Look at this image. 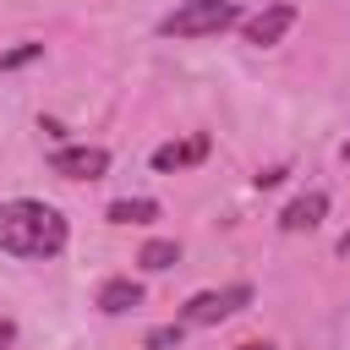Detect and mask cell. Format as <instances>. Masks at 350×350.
<instances>
[{
    "instance_id": "obj_15",
    "label": "cell",
    "mask_w": 350,
    "mask_h": 350,
    "mask_svg": "<svg viewBox=\"0 0 350 350\" xmlns=\"http://www.w3.org/2000/svg\"><path fill=\"white\" fill-rule=\"evenodd\" d=\"M235 350H273V345H235Z\"/></svg>"
},
{
    "instance_id": "obj_7",
    "label": "cell",
    "mask_w": 350,
    "mask_h": 350,
    "mask_svg": "<svg viewBox=\"0 0 350 350\" xmlns=\"http://www.w3.org/2000/svg\"><path fill=\"white\" fill-rule=\"evenodd\" d=\"M323 213H328V197H323V191H306V197H295V202L279 213V224L295 235V230H317V224H323Z\"/></svg>"
},
{
    "instance_id": "obj_1",
    "label": "cell",
    "mask_w": 350,
    "mask_h": 350,
    "mask_svg": "<svg viewBox=\"0 0 350 350\" xmlns=\"http://www.w3.org/2000/svg\"><path fill=\"white\" fill-rule=\"evenodd\" d=\"M66 219L60 208L38 202V197H11L0 202V252L22 257V262H44V257H60L66 252Z\"/></svg>"
},
{
    "instance_id": "obj_10",
    "label": "cell",
    "mask_w": 350,
    "mask_h": 350,
    "mask_svg": "<svg viewBox=\"0 0 350 350\" xmlns=\"http://www.w3.org/2000/svg\"><path fill=\"white\" fill-rule=\"evenodd\" d=\"M137 262H142L148 273H164V268L180 262V246H175V241H148V246L137 252Z\"/></svg>"
},
{
    "instance_id": "obj_11",
    "label": "cell",
    "mask_w": 350,
    "mask_h": 350,
    "mask_svg": "<svg viewBox=\"0 0 350 350\" xmlns=\"http://www.w3.org/2000/svg\"><path fill=\"white\" fill-rule=\"evenodd\" d=\"M38 55H44V44H16V49L0 55V71H16V66H27V60H38Z\"/></svg>"
},
{
    "instance_id": "obj_3",
    "label": "cell",
    "mask_w": 350,
    "mask_h": 350,
    "mask_svg": "<svg viewBox=\"0 0 350 350\" xmlns=\"http://www.w3.org/2000/svg\"><path fill=\"white\" fill-rule=\"evenodd\" d=\"M241 306H252V284H230V290H202V295H191L186 301V323H224V317H235Z\"/></svg>"
},
{
    "instance_id": "obj_2",
    "label": "cell",
    "mask_w": 350,
    "mask_h": 350,
    "mask_svg": "<svg viewBox=\"0 0 350 350\" xmlns=\"http://www.w3.org/2000/svg\"><path fill=\"white\" fill-rule=\"evenodd\" d=\"M235 22H241V5L235 0H186V5H175L159 22V33L164 38H213V33L235 27Z\"/></svg>"
},
{
    "instance_id": "obj_4",
    "label": "cell",
    "mask_w": 350,
    "mask_h": 350,
    "mask_svg": "<svg viewBox=\"0 0 350 350\" xmlns=\"http://www.w3.org/2000/svg\"><path fill=\"white\" fill-rule=\"evenodd\" d=\"M295 5L290 0H279V5H262L257 16H241V27H246V44H257V49H268V44H279L290 27H295Z\"/></svg>"
},
{
    "instance_id": "obj_13",
    "label": "cell",
    "mask_w": 350,
    "mask_h": 350,
    "mask_svg": "<svg viewBox=\"0 0 350 350\" xmlns=\"http://www.w3.org/2000/svg\"><path fill=\"white\" fill-rule=\"evenodd\" d=\"M11 339H16V323H0V350H11Z\"/></svg>"
},
{
    "instance_id": "obj_12",
    "label": "cell",
    "mask_w": 350,
    "mask_h": 350,
    "mask_svg": "<svg viewBox=\"0 0 350 350\" xmlns=\"http://www.w3.org/2000/svg\"><path fill=\"white\" fill-rule=\"evenodd\" d=\"M170 345H180V323H164L148 334V350H170Z\"/></svg>"
},
{
    "instance_id": "obj_6",
    "label": "cell",
    "mask_w": 350,
    "mask_h": 350,
    "mask_svg": "<svg viewBox=\"0 0 350 350\" xmlns=\"http://www.w3.org/2000/svg\"><path fill=\"white\" fill-rule=\"evenodd\" d=\"M202 159H208V137H202V131L186 137V142H164V148H153V170H159V175L191 170V164H202Z\"/></svg>"
},
{
    "instance_id": "obj_9",
    "label": "cell",
    "mask_w": 350,
    "mask_h": 350,
    "mask_svg": "<svg viewBox=\"0 0 350 350\" xmlns=\"http://www.w3.org/2000/svg\"><path fill=\"white\" fill-rule=\"evenodd\" d=\"M104 219H109V224H153V219H159V202H153V197H120V202L104 208Z\"/></svg>"
},
{
    "instance_id": "obj_16",
    "label": "cell",
    "mask_w": 350,
    "mask_h": 350,
    "mask_svg": "<svg viewBox=\"0 0 350 350\" xmlns=\"http://www.w3.org/2000/svg\"><path fill=\"white\" fill-rule=\"evenodd\" d=\"M339 159H345V164H350V142H345V148H339Z\"/></svg>"
},
{
    "instance_id": "obj_8",
    "label": "cell",
    "mask_w": 350,
    "mask_h": 350,
    "mask_svg": "<svg viewBox=\"0 0 350 350\" xmlns=\"http://www.w3.org/2000/svg\"><path fill=\"white\" fill-rule=\"evenodd\" d=\"M131 306H142V284H137V279H104V284H98V312L126 317Z\"/></svg>"
},
{
    "instance_id": "obj_14",
    "label": "cell",
    "mask_w": 350,
    "mask_h": 350,
    "mask_svg": "<svg viewBox=\"0 0 350 350\" xmlns=\"http://www.w3.org/2000/svg\"><path fill=\"white\" fill-rule=\"evenodd\" d=\"M339 257H350V235H339Z\"/></svg>"
},
{
    "instance_id": "obj_5",
    "label": "cell",
    "mask_w": 350,
    "mask_h": 350,
    "mask_svg": "<svg viewBox=\"0 0 350 350\" xmlns=\"http://www.w3.org/2000/svg\"><path fill=\"white\" fill-rule=\"evenodd\" d=\"M49 170L55 175H66V180H98L104 170H109V153L104 148H55V159H49Z\"/></svg>"
}]
</instances>
